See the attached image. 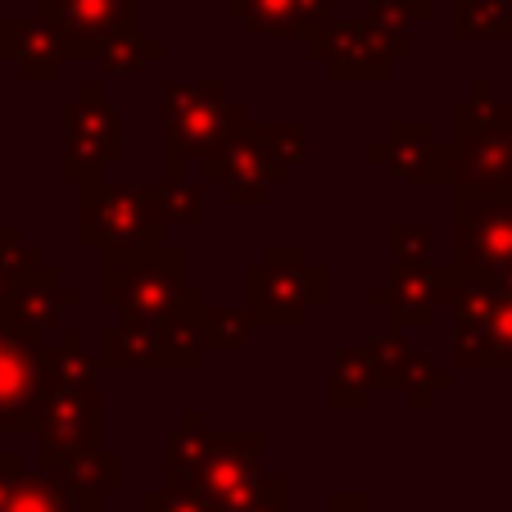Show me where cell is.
Wrapping results in <instances>:
<instances>
[{
	"label": "cell",
	"instance_id": "obj_18",
	"mask_svg": "<svg viewBox=\"0 0 512 512\" xmlns=\"http://www.w3.org/2000/svg\"><path fill=\"white\" fill-rule=\"evenodd\" d=\"M223 10L245 32L268 41H286V37L309 41L331 23V0H236V5H223Z\"/></svg>",
	"mask_w": 512,
	"mask_h": 512
},
{
	"label": "cell",
	"instance_id": "obj_2",
	"mask_svg": "<svg viewBox=\"0 0 512 512\" xmlns=\"http://www.w3.org/2000/svg\"><path fill=\"white\" fill-rule=\"evenodd\" d=\"M105 309L123 313L127 322H159L186 300V254L173 245L150 250H105Z\"/></svg>",
	"mask_w": 512,
	"mask_h": 512
},
{
	"label": "cell",
	"instance_id": "obj_34",
	"mask_svg": "<svg viewBox=\"0 0 512 512\" xmlns=\"http://www.w3.org/2000/svg\"><path fill=\"white\" fill-rule=\"evenodd\" d=\"M426 14H431L426 0H372L368 5V19L386 32H408L413 23H422Z\"/></svg>",
	"mask_w": 512,
	"mask_h": 512
},
{
	"label": "cell",
	"instance_id": "obj_17",
	"mask_svg": "<svg viewBox=\"0 0 512 512\" xmlns=\"http://www.w3.org/2000/svg\"><path fill=\"white\" fill-rule=\"evenodd\" d=\"M0 59L19 68L28 82H55L68 64V46L46 14L32 19H0Z\"/></svg>",
	"mask_w": 512,
	"mask_h": 512
},
{
	"label": "cell",
	"instance_id": "obj_14",
	"mask_svg": "<svg viewBox=\"0 0 512 512\" xmlns=\"http://www.w3.org/2000/svg\"><path fill=\"white\" fill-rule=\"evenodd\" d=\"M263 449H268L263 431H227V435L213 431L209 454H204L200 472L191 476V490L200 494L209 508L213 503H223V499H232L236 490H245L250 481L263 476V467H259Z\"/></svg>",
	"mask_w": 512,
	"mask_h": 512
},
{
	"label": "cell",
	"instance_id": "obj_1",
	"mask_svg": "<svg viewBox=\"0 0 512 512\" xmlns=\"http://www.w3.org/2000/svg\"><path fill=\"white\" fill-rule=\"evenodd\" d=\"M454 168L449 186L463 200H508L512 191V100H494L490 82H476V100L454 105Z\"/></svg>",
	"mask_w": 512,
	"mask_h": 512
},
{
	"label": "cell",
	"instance_id": "obj_25",
	"mask_svg": "<svg viewBox=\"0 0 512 512\" xmlns=\"http://www.w3.org/2000/svg\"><path fill=\"white\" fill-rule=\"evenodd\" d=\"M250 136L281 177L309 159V127H304L300 118H295V123H290V118H277V123H250Z\"/></svg>",
	"mask_w": 512,
	"mask_h": 512
},
{
	"label": "cell",
	"instance_id": "obj_22",
	"mask_svg": "<svg viewBox=\"0 0 512 512\" xmlns=\"http://www.w3.org/2000/svg\"><path fill=\"white\" fill-rule=\"evenodd\" d=\"M372 395H377V381H372V368L363 358V345H340L331 354V377H327V404L336 413H358L368 408Z\"/></svg>",
	"mask_w": 512,
	"mask_h": 512
},
{
	"label": "cell",
	"instance_id": "obj_29",
	"mask_svg": "<svg viewBox=\"0 0 512 512\" xmlns=\"http://www.w3.org/2000/svg\"><path fill=\"white\" fill-rule=\"evenodd\" d=\"M159 59H164V41L141 37V32H127V37L109 41V46L100 50L96 64L105 68V73H118V78H132V73H141L145 64H159Z\"/></svg>",
	"mask_w": 512,
	"mask_h": 512
},
{
	"label": "cell",
	"instance_id": "obj_27",
	"mask_svg": "<svg viewBox=\"0 0 512 512\" xmlns=\"http://www.w3.org/2000/svg\"><path fill=\"white\" fill-rule=\"evenodd\" d=\"M37 268H41V250H32L23 241L19 227H0V313H10L19 281Z\"/></svg>",
	"mask_w": 512,
	"mask_h": 512
},
{
	"label": "cell",
	"instance_id": "obj_7",
	"mask_svg": "<svg viewBox=\"0 0 512 512\" xmlns=\"http://www.w3.org/2000/svg\"><path fill=\"white\" fill-rule=\"evenodd\" d=\"M64 136H68V155L59 177L68 186L100 182V173L123 159V123H118V109L105 96L100 78H87L78 87V96L64 100Z\"/></svg>",
	"mask_w": 512,
	"mask_h": 512
},
{
	"label": "cell",
	"instance_id": "obj_30",
	"mask_svg": "<svg viewBox=\"0 0 512 512\" xmlns=\"http://www.w3.org/2000/svg\"><path fill=\"white\" fill-rule=\"evenodd\" d=\"M499 309V290L490 281H472V277H458L454 286V300H449V313H454V327H485Z\"/></svg>",
	"mask_w": 512,
	"mask_h": 512
},
{
	"label": "cell",
	"instance_id": "obj_11",
	"mask_svg": "<svg viewBox=\"0 0 512 512\" xmlns=\"http://www.w3.org/2000/svg\"><path fill=\"white\" fill-rule=\"evenodd\" d=\"M458 272L449 263H395L386 286L372 290V304L390 313V327H426L435 309H449Z\"/></svg>",
	"mask_w": 512,
	"mask_h": 512
},
{
	"label": "cell",
	"instance_id": "obj_33",
	"mask_svg": "<svg viewBox=\"0 0 512 512\" xmlns=\"http://www.w3.org/2000/svg\"><path fill=\"white\" fill-rule=\"evenodd\" d=\"M250 313L245 309H204V340H209V349H236L245 336H250Z\"/></svg>",
	"mask_w": 512,
	"mask_h": 512
},
{
	"label": "cell",
	"instance_id": "obj_21",
	"mask_svg": "<svg viewBox=\"0 0 512 512\" xmlns=\"http://www.w3.org/2000/svg\"><path fill=\"white\" fill-rule=\"evenodd\" d=\"M458 368H512V290H499V309L485 327H454Z\"/></svg>",
	"mask_w": 512,
	"mask_h": 512
},
{
	"label": "cell",
	"instance_id": "obj_3",
	"mask_svg": "<svg viewBox=\"0 0 512 512\" xmlns=\"http://www.w3.org/2000/svg\"><path fill=\"white\" fill-rule=\"evenodd\" d=\"M245 313L259 327H304L318 304H327V272L300 245H268L263 263L245 272Z\"/></svg>",
	"mask_w": 512,
	"mask_h": 512
},
{
	"label": "cell",
	"instance_id": "obj_10",
	"mask_svg": "<svg viewBox=\"0 0 512 512\" xmlns=\"http://www.w3.org/2000/svg\"><path fill=\"white\" fill-rule=\"evenodd\" d=\"M41 14L59 28L68 59H100L109 41L141 32V0H41Z\"/></svg>",
	"mask_w": 512,
	"mask_h": 512
},
{
	"label": "cell",
	"instance_id": "obj_31",
	"mask_svg": "<svg viewBox=\"0 0 512 512\" xmlns=\"http://www.w3.org/2000/svg\"><path fill=\"white\" fill-rule=\"evenodd\" d=\"M454 386V372L449 368H440L435 358H426V354H413V363H408V381H404V395H408V404L422 413V408H431V399L435 395H445V390Z\"/></svg>",
	"mask_w": 512,
	"mask_h": 512
},
{
	"label": "cell",
	"instance_id": "obj_13",
	"mask_svg": "<svg viewBox=\"0 0 512 512\" xmlns=\"http://www.w3.org/2000/svg\"><path fill=\"white\" fill-rule=\"evenodd\" d=\"M372 164L390 168L404 182H449V168H454V145H440L431 132V123L422 118H408V123H395L377 145L368 150Z\"/></svg>",
	"mask_w": 512,
	"mask_h": 512
},
{
	"label": "cell",
	"instance_id": "obj_35",
	"mask_svg": "<svg viewBox=\"0 0 512 512\" xmlns=\"http://www.w3.org/2000/svg\"><path fill=\"white\" fill-rule=\"evenodd\" d=\"M390 245H395V263H431V227H390Z\"/></svg>",
	"mask_w": 512,
	"mask_h": 512
},
{
	"label": "cell",
	"instance_id": "obj_9",
	"mask_svg": "<svg viewBox=\"0 0 512 512\" xmlns=\"http://www.w3.org/2000/svg\"><path fill=\"white\" fill-rule=\"evenodd\" d=\"M304 46H309V59L327 64V73L340 82H354V78L381 82V78H390V68L399 59L413 55L408 32H386L372 19H331Z\"/></svg>",
	"mask_w": 512,
	"mask_h": 512
},
{
	"label": "cell",
	"instance_id": "obj_5",
	"mask_svg": "<svg viewBox=\"0 0 512 512\" xmlns=\"http://www.w3.org/2000/svg\"><path fill=\"white\" fill-rule=\"evenodd\" d=\"M164 186L91 182L82 186V245L150 250L164 245Z\"/></svg>",
	"mask_w": 512,
	"mask_h": 512
},
{
	"label": "cell",
	"instance_id": "obj_26",
	"mask_svg": "<svg viewBox=\"0 0 512 512\" xmlns=\"http://www.w3.org/2000/svg\"><path fill=\"white\" fill-rule=\"evenodd\" d=\"M363 358H368L377 390H404L413 349H408V340H404V331L399 327H386V331H377V336L363 340Z\"/></svg>",
	"mask_w": 512,
	"mask_h": 512
},
{
	"label": "cell",
	"instance_id": "obj_20",
	"mask_svg": "<svg viewBox=\"0 0 512 512\" xmlns=\"http://www.w3.org/2000/svg\"><path fill=\"white\" fill-rule=\"evenodd\" d=\"M64 309H78V286H68L64 272H59L55 263H41L37 272H28V277L19 281L14 304H10V318H19L23 327H32L41 336V331L59 327Z\"/></svg>",
	"mask_w": 512,
	"mask_h": 512
},
{
	"label": "cell",
	"instance_id": "obj_12",
	"mask_svg": "<svg viewBox=\"0 0 512 512\" xmlns=\"http://www.w3.org/2000/svg\"><path fill=\"white\" fill-rule=\"evenodd\" d=\"M100 426H105V408H100L96 381H50L37 422L41 454L100 445Z\"/></svg>",
	"mask_w": 512,
	"mask_h": 512
},
{
	"label": "cell",
	"instance_id": "obj_38",
	"mask_svg": "<svg viewBox=\"0 0 512 512\" xmlns=\"http://www.w3.org/2000/svg\"><path fill=\"white\" fill-rule=\"evenodd\" d=\"M327 512H372V499L358 490H340L327 499Z\"/></svg>",
	"mask_w": 512,
	"mask_h": 512
},
{
	"label": "cell",
	"instance_id": "obj_28",
	"mask_svg": "<svg viewBox=\"0 0 512 512\" xmlns=\"http://www.w3.org/2000/svg\"><path fill=\"white\" fill-rule=\"evenodd\" d=\"M0 512H82L78 503L68 499V490L59 481H50L46 472L41 476H23L19 485H14V494L5 499V508Z\"/></svg>",
	"mask_w": 512,
	"mask_h": 512
},
{
	"label": "cell",
	"instance_id": "obj_8",
	"mask_svg": "<svg viewBox=\"0 0 512 512\" xmlns=\"http://www.w3.org/2000/svg\"><path fill=\"white\" fill-rule=\"evenodd\" d=\"M46 390L50 363L41 336L0 313V431H37Z\"/></svg>",
	"mask_w": 512,
	"mask_h": 512
},
{
	"label": "cell",
	"instance_id": "obj_39",
	"mask_svg": "<svg viewBox=\"0 0 512 512\" xmlns=\"http://www.w3.org/2000/svg\"><path fill=\"white\" fill-rule=\"evenodd\" d=\"M223 5H236V0H223Z\"/></svg>",
	"mask_w": 512,
	"mask_h": 512
},
{
	"label": "cell",
	"instance_id": "obj_23",
	"mask_svg": "<svg viewBox=\"0 0 512 512\" xmlns=\"http://www.w3.org/2000/svg\"><path fill=\"white\" fill-rule=\"evenodd\" d=\"M449 32L458 41H508L512 37V0H454Z\"/></svg>",
	"mask_w": 512,
	"mask_h": 512
},
{
	"label": "cell",
	"instance_id": "obj_36",
	"mask_svg": "<svg viewBox=\"0 0 512 512\" xmlns=\"http://www.w3.org/2000/svg\"><path fill=\"white\" fill-rule=\"evenodd\" d=\"M141 512H213V508L195 490H164V485H159L155 494L141 499Z\"/></svg>",
	"mask_w": 512,
	"mask_h": 512
},
{
	"label": "cell",
	"instance_id": "obj_16",
	"mask_svg": "<svg viewBox=\"0 0 512 512\" xmlns=\"http://www.w3.org/2000/svg\"><path fill=\"white\" fill-rule=\"evenodd\" d=\"M200 182L223 186L227 204H263L272 186H281V173L268 164V155L254 145L250 127H245L232 145L200 159Z\"/></svg>",
	"mask_w": 512,
	"mask_h": 512
},
{
	"label": "cell",
	"instance_id": "obj_37",
	"mask_svg": "<svg viewBox=\"0 0 512 512\" xmlns=\"http://www.w3.org/2000/svg\"><path fill=\"white\" fill-rule=\"evenodd\" d=\"M23 458L14 454V449H0V508H5V499H10L14 494V485L23 481Z\"/></svg>",
	"mask_w": 512,
	"mask_h": 512
},
{
	"label": "cell",
	"instance_id": "obj_24",
	"mask_svg": "<svg viewBox=\"0 0 512 512\" xmlns=\"http://www.w3.org/2000/svg\"><path fill=\"white\" fill-rule=\"evenodd\" d=\"M105 363L109 368H164L159 363V340L150 322H118V327H105Z\"/></svg>",
	"mask_w": 512,
	"mask_h": 512
},
{
	"label": "cell",
	"instance_id": "obj_6",
	"mask_svg": "<svg viewBox=\"0 0 512 512\" xmlns=\"http://www.w3.org/2000/svg\"><path fill=\"white\" fill-rule=\"evenodd\" d=\"M458 277L512 290V200H463L454 195V254Z\"/></svg>",
	"mask_w": 512,
	"mask_h": 512
},
{
	"label": "cell",
	"instance_id": "obj_4",
	"mask_svg": "<svg viewBox=\"0 0 512 512\" xmlns=\"http://www.w3.org/2000/svg\"><path fill=\"white\" fill-rule=\"evenodd\" d=\"M164 150L182 159H209L250 127L241 100L227 96L223 82H164Z\"/></svg>",
	"mask_w": 512,
	"mask_h": 512
},
{
	"label": "cell",
	"instance_id": "obj_19",
	"mask_svg": "<svg viewBox=\"0 0 512 512\" xmlns=\"http://www.w3.org/2000/svg\"><path fill=\"white\" fill-rule=\"evenodd\" d=\"M204 290H186V300L177 304L173 313H164L155 327V340H159V363L164 368H200L204 354H209V340H204Z\"/></svg>",
	"mask_w": 512,
	"mask_h": 512
},
{
	"label": "cell",
	"instance_id": "obj_32",
	"mask_svg": "<svg viewBox=\"0 0 512 512\" xmlns=\"http://www.w3.org/2000/svg\"><path fill=\"white\" fill-rule=\"evenodd\" d=\"M164 186V218L168 223H186V227H200L204 223V186L200 182H159Z\"/></svg>",
	"mask_w": 512,
	"mask_h": 512
},
{
	"label": "cell",
	"instance_id": "obj_15",
	"mask_svg": "<svg viewBox=\"0 0 512 512\" xmlns=\"http://www.w3.org/2000/svg\"><path fill=\"white\" fill-rule=\"evenodd\" d=\"M41 472L64 485L68 499L82 512H100V503L109 494H118V485H123V454L105 445L55 449V454H41Z\"/></svg>",
	"mask_w": 512,
	"mask_h": 512
}]
</instances>
